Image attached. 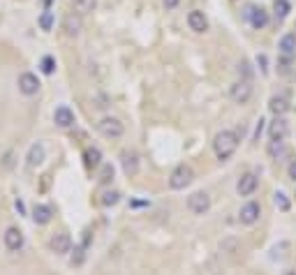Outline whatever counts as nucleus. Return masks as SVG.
<instances>
[{
    "label": "nucleus",
    "mask_w": 296,
    "mask_h": 275,
    "mask_svg": "<svg viewBox=\"0 0 296 275\" xmlns=\"http://www.w3.org/2000/svg\"><path fill=\"white\" fill-rule=\"evenodd\" d=\"M70 10L79 16H88L97 10V0H70Z\"/></svg>",
    "instance_id": "17"
},
{
    "label": "nucleus",
    "mask_w": 296,
    "mask_h": 275,
    "mask_svg": "<svg viewBox=\"0 0 296 275\" xmlns=\"http://www.w3.org/2000/svg\"><path fill=\"white\" fill-rule=\"evenodd\" d=\"M278 51H280V56H291L294 58L296 56V33H285L280 37V42H278Z\"/></svg>",
    "instance_id": "18"
},
{
    "label": "nucleus",
    "mask_w": 296,
    "mask_h": 275,
    "mask_svg": "<svg viewBox=\"0 0 296 275\" xmlns=\"http://www.w3.org/2000/svg\"><path fill=\"white\" fill-rule=\"evenodd\" d=\"M51 208L44 204H37L35 208H33V220H35V225H49L51 222Z\"/></svg>",
    "instance_id": "22"
},
{
    "label": "nucleus",
    "mask_w": 296,
    "mask_h": 275,
    "mask_svg": "<svg viewBox=\"0 0 296 275\" xmlns=\"http://www.w3.org/2000/svg\"><path fill=\"white\" fill-rule=\"evenodd\" d=\"M257 185H259V178L255 174H243L241 180H238V185H236V192L241 197H250V195H255Z\"/></svg>",
    "instance_id": "14"
},
{
    "label": "nucleus",
    "mask_w": 296,
    "mask_h": 275,
    "mask_svg": "<svg viewBox=\"0 0 296 275\" xmlns=\"http://www.w3.org/2000/svg\"><path fill=\"white\" fill-rule=\"evenodd\" d=\"M84 162L88 169H97V167L102 164V150L95 148V146H91V148H86L84 153Z\"/></svg>",
    "instance_id": "21"
},
{
    "label": "nucleus",
    "mask_w": 296,
    "mask_h": 275,
    "mask_svg": "<svg viewBox=\"0 0 296 275\" xmlns=\"http://www.w3.org/2000/svg\"><path fill=\"white\" fill-rule=\"evenodd\" d=\"M273 12H276V19L282 21L289 16L291 12V5H289V0H273Z\"/></svg>",
    "instance_id": "24"
},
{
    "label": "nucleus",
    "mask_w": 296,
    "mask_h": 275,
    "mask_svg": "<svg viewBox=\"0 0 296 275\" xmlns=\"http://www.w3.org/2000/svg\"><path fill=\"white\" fill-rule=\"evenodd\" d=\"M40 79H37V74H33V72H23V74L19 76V90L23 93L25 97H33L40 93Z\"/></svg>",
    "instance_id": "7"
},
{
    "label": "nucleus",
    "mask_w": 296,
    "mask_h": 275,
    "mask_svg": "<svg viewBox=\"0 0 296 275\" xmlns=\"http://www.w3.org/2000/svg\"><path fill=\"white\" fill-rule=\"evenodd\" d=\"M121 162H123V171H125L127 176H134L137 171H139V155L132 153V150H125V153H123Z\"/></svg>",
    "instance_id": "19"
},
{
    "label": "nucleus",
    "mask_w": 296,
    "mask_h": 275,
    "mask_svg": "<svg viewBox=\"0 0 296 275\" xmlns=\"http://www.w3.org/2000/svg\"><path fill=\"white\" fill-rule=\"evenodd\" d=\"M287 174H289V178H291V180H296V160H294V162H291V164H289V169H287Z\"/></svg>",
    "instance_id": "35"
},
{
    "label": "nucleus",
    "mask_w": 296,
    "mask_h": 275,
    "mask_svg": "<svg viewBox=\"0 0 296 275\" xmlns=\"http://www.w3.org/2000/svg\"><path fill=\"white\" fill-rule=\"evenodd\" d=\"M243 16H246V21L252 25V30H264L266 25H268V21H271L268 12L259 5H248L246 12H243Z\"/></svg>",
    "instance_id": "2"
},
{
    "label": "nucleus",
    "mask_w": 296,
    "mask_h": 275,
    "mask_svg": "<svg viewBox=\"0 0 296 275\" xmlns=\"http://www.w3.org/2000/svg\"><path fill=\"white\" fill-rule=\"evenodd\" d=\"M53 123L58 127H72L74 125V111L70 109V106H65V104H61V106H56V111H53Z\"/></svg>",
    "instance_id": "13"
},
{
    "label": "nucleus",
    "mask_w": 296,
    "mask_h": 275,
    "mask_svg": "<svg viewBox=\"0 0 296 275\" xmlns=\"http://www.w3.org/2000/svg\"><path fill=\"white\" fill-rule=\"evenodd\" d=\"M121 201V192H116V190H109V192H104L102 195V199H100V204L102 206H116Z\"/></svg>",
    "instance_id": "26"
},
{
    "label": "nucleus",
    "mask_w": 296,
    "mask_h": 275,
    "mask_svg": "<svg viewBox=\"0 0 296 275\" xmlns=\"http://www.w3.org/2000/svg\"><path fill=\"white\" fill-rule=\"evenodd\" d=\"M268 111H271L273 116H285L287 111H289V102H287V97L273 95L271 100H268Z\"/></svg>",
    "instance_id": "20"
},
{
    "label": "nucleus",
    "mask_w": 296,
    "mask_h": 275,
    "mask_svg": "<svg viewBox=\"0 0 296 275\" xmlns=\"http://www.w3.org/2000/svg\"><path fill=\"white\" fill-rule=\"evenodd\" d=\"M5 248L12 252H19L21 248H23V234H21L16 227H10V229L5 231Z\"/></svg>",
    "instance_id": "16"
},
{
    "label": "nucleus",
    "mask_w": 296,
    "mask_h": 275,
    "mask_svg": "<svg viewBox=\"0 0 296 275\" xmlns=\"http://www.w3.org/2000/svg\"><path fill=\"white\" fill-rule=\"evenodd\" d=\"M81 30H84V16L70 12V14L63 19V33H65L67 37H79Z\"/></svg>",
    "instance_id": "9"
},
{
    "label": "nucleus",
    "mask_w": 296,
    "mask_h": 275,
    "mask_svg": "<svg viewBox=\"0 0 296 275\" xmlns=\"http://www.w3.org/2000/svg\"><path fill=\"white\" fill-rule=\"evenodd\" d=\"M285 275H296V270H294V268H287V270H285Z\"/></svg>",
    "instance_id": "36"
},
{
    "label": "nucleus",
    "mask_w": 296,
    "mask_h": 275,
    "mask_svg": "<svg viewBox=\"0 0 296 275\" xmlns=\"http://www.w3.org/2000/svg\"><path fill=\"white\" fill-rule=\"evenodd\" d=\"M97 130H100V134L106 136V139H118V136H123V132H125V125H123L118 118H114V116H104V118L97 123Z\"/></svg>",
    "instance_id": "5"
},
{
    "label": "nucleus",
    "mask_w": 296,
    "mask_h": 275,
    "mask_svg": "<svg viewBox=\"0 0 296 275\" xmlns=\"http://www.w3.org/2000/svg\"><path fill=\"white\" fill-rule=\"evenodd\" d=\"M49 248H51V252H56V255H67V252L72 250V238L65 234V231L53 234L51 240H49Z\"/></svg>",
    "instance_id": "10"
},
{
    "label": "nucleus",
    "mask_w": 296,
    "mask_h": 275,
    "mask_svg": "<svg viewBox=\"0 0 296 275\" xmlns=\"http://www.w3.org/2000/svg\"><path fill=\"white\" fill-rule=\"evenodd\" d=\"M268 136H271V141H285L289 136V123L282 116H276V120L268 127Z\"/></svg>",
    "instance_id": "11"
},
{
    "label": "nucleus",
    "mask_w": 296,
    "mask_h": 275,
    "mask_svg": "<svg viewBox=\"0 0 296 275\" xmlns=\"http://www.w3.org/2000/svg\"><path fill=\"white\" fill-rule=\"evenodd\" d=\"M285 153V141H268V155L278 157Z\"/></svg>",
    "instance_id": "29"
},
{
    "label": "nucleus",
    "mask_w": 296,
    "mask_h": 275,
    "mask_svg": "<svg viewBox=\"0 0 296 275\" xmlns=\"http://www.w3.org/2000/svg\"><path fill=\"white\" fill-rule=\"evenodd\" d=\"M192 178H195V174H192L190 167L178 164L169 176V187H171V190H185V187L192 183Z\"/></svg>",
    "instance_id": "4"
},
{
    "label": "nucleus",
    "mask_w": 296,
    "mask_h": 275,
    "mask_svg": "<svg viewBox=\"0 0 296 275\" xmlns=\"http://www.w3.org/2000/svg\"><path fill=\"white\" fill-rule=\"evenodd\" d=\"M259 215H261V206L257 204V201H248V204L241 208V213H238V220H241L243 225L250 227L259 220Z\"/></svg>",
    "instance_id": "12"
},
{
    "label": "nucleus",
    "mask_w": 296,
    "mask_h": 275,
    "mask_svg": "<svg viewBox=\"0 0 296 275\" xmlns=\"http://www.w3.org/2000/svg\"><path fill=\"white\" fill-rule=\"evenodd\" d=\"M236 72H238V76H241V79H246V81L252 79V67H250V63H248V60H241V63L236 65Z\"/></svg>",
    "instance_id": "27"
},
{
    "label": "nucleus",
    "mask_w": 296,
    "mask_h": 275,
    "mask_svg": "<svg viewBox=\"0 0 296 275\" xmlns=\"http://www.w3.org/2000/svg\"><path fill=\"white\" fill-rule=\"evenodd\" d=\"M37 23H40V28L44 30V33H49V30H53V23H56V14L46 7L44 12H42L40 16H37Z\"/></svg>",
    "instance_id": "23"
},
{
    "label": "nucleus",
    "mask_w": 296,
    "mask_h": 275,
    "mask_svg": "<svg viewBox=\"0 0 296 275\" xmlns=\"http://www.w3.org/2000/svg\"><path fill=\"white\" fill-rule=\"evenodd\" d=\"M257 65H259L261 74H266V72H268V60H266V56H264V53L257 56Z\"/></svg>",
    "instance_id": "33"
},
{
    "label": "nucleus",
    "mask_w": 296,
    "mask_h": 275,
    "mask_svg": "<svg viewBox=\"0 0 296 275\" xmlns=\"http://www.w3.org/2000/svg\"><path fill=\"white\" fill-rule=\"evenodd\" d=\"M44 146L37 141V144H33L31 146V150H28V157H25V167L28 169H35V167H40L42 162H44Z\"/></svg>",
    "instance_id": "15"
},
{
    "label": "nucleus",
    "mask_w": 296,
    "mask_h": 275,
    "mask_svg": "<svg viewBox=\"0 0 296 275\" xmlns=\"http://www.w3.org/2000/svg\"><path fill=\"white\" fill-rule=\"evenodd\" d=\"M273 204H276V208H278V210H282V213H287V210L291 208L289 197H287L285 192H280V190H278L276 195H273Z\"/></svg>",
    "instance_id": "25"
},
{
    "label": "nucleus",
    "mask_w": 296,
    "mask_h": 275,
    "mask_svg": "<svg viewBox=\"0 0 296 275\" xmlns=\"http://www.w3.org/2000/svg\"><path fill=\"white\" fill-rule=\"evenodd\" d=\"M236 148H238V134L231 132V130L218 132L216 139H213V150H216V157L220 162L229 160V157L236 153Z\"/></svg>",
    "instance_id": "1"
},
{
    "label": "nucleus",
    "mask_w": 296,
    "mask_h": 275,
    "mask_svg": "<svg viewBox=\"0 0 296 275\" xmlns=\"http://www.w3.org/2000/svg\"><path fill=\"white\" fill-rule=\"evenodd\" d=\"M252 97V84L246 79H238L229 86V100L234 104H248Z\"/></svg>",
    "instance_id": "3"
},
{
    "label": "nucleus",
    "mask_w": 296,
    "mask_h": 275,
    "mask_svg": "<svg viewBox=\"0 0 296 275\" xmlns=\"http://www.w3.org/2000/svg\"><path fill=\"white\" fill-rule=\"evenodd\" d=\"M178 5H181V0H162V7H165L167 12H174Z\"/></svg>",
    "instance_id": "34"
},
{
    "label": "nucleus",
    "mask_w": 296,
    "mask_h": 275,
    "mask_svg": "<svg viewBox=\"0 0 296 275\" xmlns=\"http://www.w3.org/2000/svg\"><path fill=\"white\" fill-rule=\"evenodd\" d=\"M291 60H294V58H291V56H280V65H278V67H280V72H282V74H287V72H289Z\"/></svg>",
    "instance_id": "32"
},
{
    "label": "nucleus",
    "mask_w": 296,
    "mask_h": 275,
    "mask_svg": "<svg viewBox=\"0 0 296 275\" xmlns=\"http://www.w3.org/2000/svg\"><path fill=\"white\" fill-rule=\"evenodd\" d=\"M109 180H114V167L104 164L102 167V174H100V183H109Z\"/></svg>",
    "instance_id": "30"
},
{
    "label": "nucleus",
    "mask_w": 296,
    "mask_h": 275,
    "mask_svg": "<svg viewBox=\"0 0 296 275\" xmlns=\"http://www.w3.org/2000/svg\"><path fill=\"white\" fill-rule=\"evenodd\" d=\"M40 67H42L44 74H53V72H56V58H53V56H44L42 63H40Z\"/></svg>",
    "instance_id": "28"
},
{
    "label": "nucleus",
    "mask_w": 296,
    "mask_h": 275,
    "mask_svg": "<svg viewBox=\"0 0 296 275\" xmlns=\"http://www.w3.org/2000/svg\"><path fill=\"white\" fill-rule=\"evenodd\" d=\"M187 208H190L195 215H204V213H208V208H211V197L206 195V192H195V195L187 197Z\"/></svg>",
    "instance_id": "6"
},
{
    "label": "nucleus",
    "mask_w": 296,
    "mask_h": 275,
    "mask_svg": "<svg viewBox=\"0 0 296 275\" xmlns=\"http://www.w3.org/2000/svg\"><path fill=\"white\" fill-rule=\"evenodd\" d=\"M51 3H53V0H44V5H46V7H49V5H51Z\"/></svg>",
    "instance_id": "37"
},
{
    "label": "nucleus",
    "mask_w": 296,
    "mask_h": 275,
    "mask_svg": "<svg viewBox=\"0 0 296 275\" xmlns=\"http://www.w3.org/2000/svg\"><path fill=\"white\" fill-rule=\"evenodd\" d=\"M187 28H190L192 33H197V35H204L206 30H208V16L201 10L187 12Z\"/></svg>",
    "instance_id": "8"
},
{
    "label": "nucleus",
    "mask_w": 296,
    "mask_h": 275,
    "mask_svg": "<svg viewBox=\"0 0 296 275\" xmlns=\"http://www.w3.org/2000/svg\"><path fill=\"white\" fill-rule=\"evenodd\" d=\"M86 248L84 245H81V248H76V255H72V266H79V264H84V255H86Z\"/></svg>",
    "instance_id": "31"
}]
</instances>
